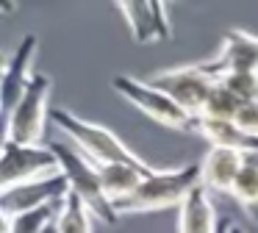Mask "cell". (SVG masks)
<instances>
[{
	"label": "cell",
	"instance_id": "d6986e66",
	"mask_svg": "<svg viewBox=\"0 0 258 233\" xmlns=\"http://www.w3.org/2000/svg\"><path fill=\"white\" fill-rule=\"evenodd\" d=\"M239 105H241V100L236 97L228 86L217 83L214 92H211V97H208V103H206V108H203L200 120H208V122H233Z\"/></svg>",
	"mask_w": 258,
	"mask_h": 233
},
{
	"label": "cell",
	"instance_id": "44dd1931",
	"mask_svg": "<svg viewBox=\"0 0 258 233\" xmlns=\"http://www.w3.org/2000/svg\"><path fill=\"white\" fill-rule=\"evenodd\" d=\"M233 125L247 133H258V103H241L239 111H236Z\"/></svg>",
	"mask_w": 258,
	"mask_h": 233
},
{
	"label": "cell",
	"instance_id": "8fae6325",
	"mask_svg": "<svg viewBox=\"0 0 258 233\" xmlns=\"http://www.w3.org/2000/svg\"><path fill=\"white\" fill-rule=\"evenodd\" d=\"M122 17L128 20L131 36L136 42H167L172 36V22L167 14V3H117Z\"/></svg>",
	"mask_w": 258,
	"mask_h": 233
},
{
	"label": "cell",
	"instance_id": "4fadbf2b",
	"mask_svg": "<svg viewBox=\"0 0 258 233\" xmlns=\"http://www.w3.org/2000/svg\"><path fill=\"white\" fill-rule=\"evenodd\" d=\"M178 233H219L217 208H214L211 192L203 183L178 208Z\"/></svg>",
	"mask_w": 258,
	"mask_h": 233
},
{
	"label": "cell",
	"instance_id": "ba28073f",
	"mask_svg": "<svg viewBox=\"0 0 258 233\" xmlns=\"http://www.w3.org/2000/svg\"><path fill=\"white\" fill-rule=\"evenodd\" d=\"M197 67L217 83L233 72H258V36L233 28L222 36L219 53Z\"/></svg>",
	"mask_w": 258,
	"mask_h": 233
},
{
	"label": "cell",
	"instance_id": "ffe728a7",
	"mask_svg": "<svg viewBox=\"0 0 258 233\" xmlns=\"http://www.w3.org/2000/svg\"><path fill=\"white\" fill-rule=\"evenodd\" d=\"M222 86H228L241 103H258V72H233V75H225Z\"/></svg>",
	"mask_w": 258,
	"mask_h": 233
},
{
	"label": "cell",
	"instance_id": "277c9868",
	"mask_svg": "<svg viewBox=\"0 0 258 233\" xmlns=\"http://www.w3.org/2000/svg\"><path fill=\"white\" fill-rule=\"evenodd\" d=\"M50 150L56 153L58 164H61L64 178L70 181V192L84 200L86 208L95 214V219L106 222V225H117L119 214L114 208V203L108 200V194L103 192L95 161H89L75 144L67 142H50Z\"/></svg>",
	"mask_w": 258,
	"mask_h": 233
},
{
	"label": "cell",
	"instance_id": "7c38bea8",
	"mask_svg": "<svg viewBox=\"0 0 258 233\" xmlns=\"http://www.w3.org/2000/svg\"><path fill=\"white\" fill-rule=\"evenodd\" d=\"M241 166H244V155L241 153H236L230 147H211L200 164L203 169L200 183L208 192L233 194V186L241 175Z\"/></svg>",
	"mask_w": 258,
	"mask_h": 233
},
{
	"label": "cell",
	"instance_id": "5b68a950",
	"mask_svg": "<svg viewBox=\"0 0 258 233\" xmlns=\"http://www.w3.org/2000/svg\"><path fill=\"white\" fill-rule=\"evenodd\" d=\"M50 75L36 72L25 89L17 108L6 116V139L20 144H42L45 136V122L50 120Z\"/></svg>",
	"mask_w": 258,
	"mask_h": 233
},
{
	"label": "cell",
	"instance_id": "ac0fdd59",
	"mask_svg": "<svg viewBox=\"0 0 258 233\" xmlns=\"http://www.w3.org/2000/svg\"><path fill=\"white\" fill-rule=\"evenodd\" d=\"M58 208L61 205H45V208L3 216V233H42L47 227V222H53L58 216Z\"/></svg>",
	"mask_w": 258,
	"mask_h": 233
},
{
	"label": "cell",
	"instance_id": "9a60e30c",
	"mask_svg": "<svg viewBox=\"0 0 258 233\" xmlns=\"http://www.w3.org/2000/svg\"><path fill=\"white\" fill-rule=\"evenodd\" d=\"M200 136L211 142V147H230L241 155H258V133H247L233 122H208L200 120Z\"/></svg>",
	"mask_w": 258,
	"mask_h": 233
},
{
	"label": "cell",
	"instance_id": "603a6c76",
	"mask_svg": "<svg viewBox=\"0 0 258 233\" xmlns=\"http://www.w3.org/2000/svg\"><path fill=\"white\" fill-rule=\"evenodd\" d=\"M228 233H244V227L236 225V222H230V225H228Z\"/></svg>",
	"mask_w": 258,
	"mask_h": 233
},
{
	"label": "cell",
	"instance_id": "30bf717a",
	"mask_svg": "<svg viewBox=\"0 0 258 233\" xmlns=\"http://www.w3.org/2000/svg\"><path fill=\"white\" fill-rule=\"evenodd\" d=\"M36 47H39L36 36H34V33H25V36L20 39V44L14 47V53L9 55V61L3 64V75H0L3 116H9L14 108H17V103L23 100V94H25V89H28L31 78H34L31 64H34Z\"/></svg>",
	"mask_w": 258,
	"mask_h": 233
},
{
	"label": "cell",
	"instance_id": "9c48e42d",
	"mask_svg": "<svg viewBox=\"0 0 258 233\" xmlns=\"http://www.w3.org/2000/svg\"><path fill=\"white\" fill-rule=\"evenodd\" d=\"M70 194V181L64 178V172L56 175L39 178V181L23 183L17 189L0 192V214L3 216H14L23 211H34V208H45V205H61Z\"/></svg>",
	"mask_w": 258,
	"mask_h": 233
},
{
	"label": "cell",
	"instance_id": "8992f818",
	"mask_svg": "<svg viewBox=\"0 0 258 233\" xmlns=\"http://www.w3.org/2000/svg\"><path fill=\"white\" fill-rule=\"evenodd\" d=\"M61 172L56 153L50 144H20L3 139V164H0V192L17 189L23 183L39 181V178Z\"/></svg>",
	"mask_w": 258,
	"mask_h": 233
},
{
	"label": "cell",
	"instance_id": "e0dca14e",
	"mask_svg": "<svg viewBox=\"0 0 258 233\" xmlns=\"http://www.w3.org/2000/svg\"><path fill=\"white\" fill-rule=\"evenodd\" d=\"M56 219H58L61 233H92V219H95V214L86 208V203L78 194L70 192L67 200L61 203V208H58Z\"/></svg>",
	"mask_w": 258,
	"mask_h": 233
},
{
	"label": "cell",
	"instance_id": "5bb4252c",
	"mask_svg": "<svg viewBox=\"0 0 258 233\" xmlns=\"http://www.w3.org/2000/svg\"><path fill=\"white\" fill-rule=\"evenodd\" d=\"M97 166V175H100V183H103V192L108 194L111 203L128 197L139 189V183L145 181L147 175H153V166L142 169V166H134V164H95Z\"/></svg>",
	"mask_w": 258,
	"mask_h": 233
},
{
	"label": "cell",
	"instance_id": "6da1fadb",
	"mask_svg": "<svg viewBox=\"0 0 258 233\" xmlns=\"http://www.w3.org/2000/svg\"><path fill=\"white\" fill-rule=\"evenodd\" d=\"M203 169L200 164H186L175 169H156L139 183L134 194L117 200V214H147V211H164L172 205H183V200L200 186Z\"/></svg>",
	"mask_w": 258,
	"mask_h": 233
},
{
	"label": "cell",
	"instance_id": "7a4b0ae2",
	"mask_svg": "<svg viewBox=\"0 0 258 233\" xmlns=\"http://www.w3.org/2000/svg\"><path fill=\"white\" fill-rule=\"evenodd\" d=\"M50 122L95 164H134L147 169V161H142L122 139L114 131H108L106 125H97V122H89L84 116L73 114L67 108H53L50 111Z\"/></svg>",
	"mask_w": 258,
	"mask_h": 233
},
{
	"label": "cell",
	"instance_id": "3957f363",
	"mask_svg": "<svg viewBox=\"0 0 258 233\" xmlns=\"http://www.w3.org/2000/svg\"><path fill=\"white\" fill-rule=\"evenodd\" d=\"M111 86L119 97H125L134 108L147 114L150 120L161 122L164 128L172 131H186V133H200V116L186 111L180 103H175L167 92L156 89L150 81H142L134 75H114Z\"/></svg>",
	"mask_w": 258,
	"mask_h": 233
},
{
	"label": "cell",
	"instance_id": "52a82bcc",
	"mask_svg": "<svg viewBox=\"0 0 258 233\" xmlns=\"http://www.w3.org/2000/svg\"><path fill=\"white\" fill-rule=\"evenodd\" d=\"M150 83L156 89H161V92H167L175 103H180L195 116L203 114V108H206L214 86H217V81H211L197 64L161 70V72H156V75L150 78Z\"/></svg>",
	"mask_w": 258,
	"mask_h": 233
},
{
	"label": "cell",
	"instance_id": "7402d4cb",
	"mask_svg": "<svg viewBox=\"0 0 258 233\" xmlns=\"http://www.w3.org/2000/svg\"><path fill=\"white\" fill-rule=\"evenodd\" d=\"M42 233H61V227H58V219H53V222H47V227Z\"/></svg>",
	"mask_w": 258,
	"mask_h": 233
},
{
	"label": "cell",
	"instance_id": "2e32d148",
	"mask_svg": "<svg viewBox=\"0 0 258 233\" xmlns=\"http://www.w3.org/2000/svg\"><path fill=\"white\" fill-rule=\"evenodd\" d=\"M230 197L258 225V155H244V166H241V175Z\"/></svg>",
	"mask_w": 258,
	"mask_h": 233
}]
</instances>
